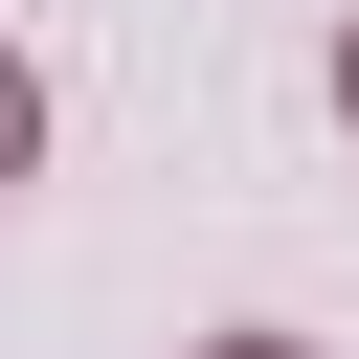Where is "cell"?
<instances>
[{
    "label": "cell",
    "mask_w": 359,
    "mask_h": 359,
    "mask_svg": "<svg viewBox=\"0 0 359 359\" xmlns=\"http://www.w3.org/2000/svg\"><path fill=\"white\" fill-rule=\"evenodd\" d=\"M0 180H45V90H22V67H0Z\"/></svg>",
    "instance_id": "cell-1"
},
{
    "label": "cell",
    "mask_w": 359,
    "mask_h": 359,
    "mask_svg": "<svg viewBox=\"0 0 359 359\" xmlns=\"http://www.w3.org/2000/svg\"><path fill=\"white\" fill-rule=\"evenodd\" d=\"M202 359H314V337H202Z\"/></svg>",
    "instance_id": "cell-2"
},
{
    "label": "cell",
    "mask_w": 359,
    "mask_h": 359,
    "mask_svg": "<svg viewBox=\"0 0 359 359\" xmlns=\"http://www.w3.org/2000/svg\"><path fill=\"white\" fill-rule=\"evenodd\" d=\"M337 112H359V22H337Z\"/></svg>",
    "instance_id": "cell-3"
}]
</instances>
